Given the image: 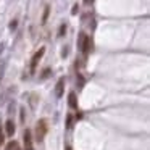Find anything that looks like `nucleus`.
<instances>
[{"label": "nucleus", "mask_w": 150, "mask_h": 150, "mask_svg": "<svg viewBox=\"0 0 150 150\" xmlns=\"http://www.w3.org/2000/svg\"><path fill=\"white\" fill-rule=\"evenodd\" d=\"M21 121H24V110L21 108Z\"/></svg>", "instance_id": "13"}, {"label": "nucleus", "mask_w": 150, "mask_h": 150, "mask_svg": "<svg viewBox=\"0 0 150 150\" xmlns=\"http://www.w3.org/2000/svg\"><path fill=\"white\" fill-rule=\"evenodd\" d=\"M44 53H45V47H40V50H39V52H36V53H34L33 62H31V71H34V69H36L37 63L40 62V58L44 57Z\"/></svg>", "instance_id": "2"}, {"label": "nucleus", "mask_w": 150, "mask_h": 150, "mask_svg": "<svg viewBox=\"0 0 150 150\" xmlns=\"http://www.w3.org/2000/svg\"><path fill=\"white\" fill-rule=\"evenodd\" d=\"M68 103H69V107H71V108H76V107H78V103H76V95L73 94V92L69 94V97H68Z\"/></svg>", "instance_id": "6"}, {"label": "nucleus", "mask_w": 150, "mask_h": 150, "mask_svg": "<svg viewBox=\"0 0 150 150\" xmlns=\"http://www.w3.org/2000/svg\"><path fill=\"white\" fill-rule=\"evenodd\" d=\"M63 82H65V79H60L58 84H57V95H62V87H63Z\"/></svg>", "instance_id": "7"}, {"label": "nucleus", "mask_w": 150, "mask_h": 150, "mask_svg": "<svg viewBox=\"0 0 150 150\" xmlns=\"http://www.w3.org/2000/svg\"><path fill=\"white\" fill-rule=\"evenodd\" d=\"M78 8H79L78 5H74V8H73V15H76V13H78Z\"/></svg>", "instance_id": "12"}, {"label": "nucleus", "mask_w": 150, "mask_h": 150, "mask_svg": "<svg viewBox=\"0 0 150 150\" xmlns=\"http://www.w3.org/2000/svg\"><path fill=\"white\" fill-rule=\"evenodd\" d=\"M45 132H47V121L40 120L39 123H37V127H36V139L42 140L44 137H45Z\"/></svg>", "instance_id": "1"}, {"label": "nucleus", "mask_w": 150, "mask_h": 150, "mask_svg": "<svg viewBox=\"0 0 150 150\" xmlns=\"http://www.w3.org/2000/svg\"><path fill=\"white\" fill-rule=\"evenodd\" d=\"M65 33H66V24H62L58 29V36H65Z\"/></svg>", "instance_id": "9"}, {"label": "nucleus", "mask_w": 150, "mask_h": 150, "mask_svg": "<svg viewBox=\"0 0 150 150\" xmlns=\"http://www.w3.org/2000/svg\"><path fill=\"white\" fill-rule=\"evenodd\" d=\"M5 131H7V136L8 137H11L15 134V124H13V121H11V120H8L7 123H5Z\"/></svg>", "instance_id": "5"}, {"label": "nucleus", "mask_w": 150, "mask_h": 150, "mask_svg": "<svg viewBox=\"0 0 150 150\" xmlns=\"http://www.w3.org/2000/svg\"><path fill=\"white\" fill-rule=\"evenodd\" d=\"M5 142V137H4V132H2V131H0V145H2V144Z\"/></svg>", "instance_id": "11"}, {"label": "nucleus", "mask_w": 150, "mask_h": 150, "mask_svg": "<svg viewBox=\"0 0 150 150\" xmlns=\"http://www.w3.org/2000/svg\"><path fill=\"white\" fill-rule=\"evenodd\" d=\"M24 150H34L33 147V137H31V131H24Z\"/></svg>", "instance_id": "3"}, {"label": "nucleus", "mask_w": 150, "mask_h": 150, "mask_svg": "<svg viewBox=\"0 0 150 150\" xmlns=\"http://www.w3.org/2000/svg\"><path fill=\"white\" fill-rule=\"evenodd\" d=\"M91 49H92V40H91V37H89V36H84V37H82V53H84V55H87V53L91 52Z\"/></svg>", "instance_id": "4"}, {"label": "nucleus", "mask_w": 150, "mask_h": 150, "mask_svg": "<svg viewBox=\"0 0 150 150\" xmlns=\"http://www.w3.org/2000/svg\"><path fill=\"white\" fill-rule=\"evenodd\" d=\"M47 16H49V7H47V8H45V13H44V18H42V20H44V21H42V23H45V20H47Z\"/></svg>", "instance_id": "10"}, {"label": "nucleus", "mask_w": 150, "mask_h": 150, "mask_svg": "<svg viewBox=\"0 0 150 150\" xmlns=\"http://www.w3.org/2000/svg\"><path fill=\"white\" fill-rule=\"evenodd\" d=\"M16 149H18V144L15 142V140H13V142H8L7 144V150H16Z\"/></svg>", "instance_id": "8"}]
</instances>
